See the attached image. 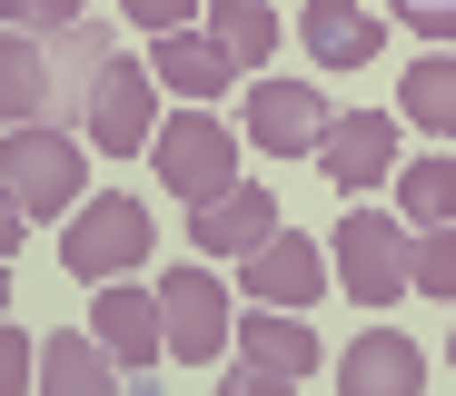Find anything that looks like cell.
Instances as JSON below:
<instances>
[{
	"instance_id": "obj_1",
	"label": "cell",
	"mask_w": 456,
	"mask_h": 396,
	"mask_svg": "<svg viewBox=\"0 0 456 396\" xmlns=\"http://www.w3.org/2000/svg\"><path fill=\"white\" fill-rule=\"evenodd\" d=\"M80 189H90V158H80V139H69V129L30 119V129L0 139V198H11L20 218H69V208H80Z\"/></svg>"
},
{
	"instance_id": "obj_2",
	"label": "cell",
	"mask_w": 456,
	"mask_h": 396,
	"mask_svg": "<svg viewBox=\"0 0 456 396\" xmlns=\"http://www.w3.org/2000/svg\"><path fill=\"white\" fill-rule=\"evenodd\" d=\"M149 100H159V69L100 50L90 79H80V139H90L100 158H139L149 139H159V129H149Z\"/></svg>"
},
{
	"instance_id": "obj_3",
	"label": "cell",
	"mask_w": 456,
	"mask_h": 396,
	"mask_svg": "<svg viewBox=\"0 0 456 396\" xmlns=\"http://www.w3.org/2000/svg\"><path fill=\"white\" fill-rule=\"evenodd\" d=\"M328 248H338V278H347L357 307H387V297L417 287V228L377 218V208H347V218L328 228Z\"/></svg>"
},
{
	"instance_id": "obj_4",
	"label": "cell",
	"mask_w": 456,
	"mask_h": 396,
	"mask_svg": "<svg viewBox=\"0 0 456 396\" xmlns=\"http://www.w3.org/2000/svg\"><path fill=\"white\" fill-rule=\"evenodd\" d=\"M149 169H159V189H179L199 208L218 189H239V139H228L208 109H179V119H159V139H149Z\"/></svg>"
},
{
	"instance_id": "obj_5",
	"label": "cell",
	"mask_w": 456,
	"mask_h": 396,
	"mask_svg": "<svg viewBox=\"0 0 456 396\" xmlns=\"http://www.w3.org/2000/svg\"><path fill=\"white\" fill-rule=\"evenodd\" d=\"M149 208L139 198H80L69 208V238H60V258H69V278H129L139 258H149Z\"/></svg>"
},
{
	"instance_id": "obj_6",
	"label": "cell",
	"mask_w": 456,
	"mask_h": 396,
	"mask_svg": "<svg viewBox=\"0 0 456 396\" xmlns=\"http://www.w3.org/2000/svg\"><path fill=\"white\" fill-rule=\"evenodd\" d=\"M308 367H318L308 307H248L239 317V376H228V386H297Z\"/></svg>"
},
{
	"instance_id": "obj_7",
	"label": "cell",
	"mask_w": 456,
	"mask_h": 396,
	"mask_svg": "<svg viewBox=\"0 0 456 396\" xmlns=\"http://www.w3.org/2000/svg\"><path fill=\"white\" fill-rule=\"evenodd\" d=\"M328 90L318 79H258L248 90V139L268 149V158H318V139H328Z\"/></svg>"
},
{
	"instance_id": "obj_8",
	"label": "cell",
	"mask_w": 456,
	"mask_h": 396,
	"mask_svg": "<svg viewBox=\"0 0 456 396\" xmlns=\"http://www.w3.org/2000/svg\"><path fill=\"white\" fill-rule=\"evenodd\" d=\"M159 317H169V357H189V367H208L228 347V287L208 268H169L159 278Z\"/></svg>"
},
{
	"instance_id": "obj_9",
	"label": "cell",
	"mask_w": 456,
	"mask_h": 396,
	"mask_svg": "<svg viewBox=\"0 0 456 396\" xmlns=\"http://www.w3.org/2000/svg\"><path fill=\"white\" fill-rule=\"evenodd\" d=\"M239 287L258 297V307H318L328 297V248H318V238H268V248H248L239 258Z\"/></svg>"
},
{
	"instance_id": "obj_10",
	"label": "cell",
	"mask_w": 456,
	"mask_h": 396,
	"mask_svg": "<svg viewBox=\"0 0 456 396\" xmlns=\"http://www.w3.org/2000/svg\"><path fill=\"white\" fill-rule=\"evenodd\" d=\"M318 169L357 198V189H377V179H387L397 169V119L387 109H338L328 119V139H318Z\"/></svg>"
},
{
	"instance_id": "obj_11",
	"label": "cell",
	"mask_w": 456,
	"mask_h": 396,
	"mask_svg": "<svg viewBox=\"0 0 456 396\" xmlns=\"http://www.w3.org/2000/svg\"><path fill=\"white\" fill-rule=\"evenodd\" d=\"M268 238H278V198L258 179H239V189H218V198L189 208V248H208V258H248Z\"/></svg>"
},
{
	"instance_id": "obj_12",
	"label": "cell",
	"mask_w": 456,
	"mask_h": 396,
	"mask_svg": "<svg viewBox=\"0 0 456 396\" xmlns=\"http://www.w3.org/2000/svg\"><path fill=\"white\" fill-rule=\"evenodd\" d=\"M90 327H100V347L129 367V376H149V357L169 347V317H159V287H119V278H100V307H90Z\"/></svg>"
},
{
	"instance_id": "obj_13",
	"label": "cell",
	"mask_w": 456,
	"mask_h": 396,
	"mask_svg": "<svg viewBox=\"0 0 456 396\" xmlns=\"http://www.w3.org/2000/svg\"><path fill=\"white\" fill-rule=\"evenodd\" d=\"M297 40H308L318 69H367L377 50H387L377 11H357V0H297Z\"/></svg>"
},
{
	"instance_id": "obj_14",
	"label": "cell",
	"mask_w": 456,
	"mask_h": 396,
	"mask_svg": "<svg viewBox=\"0 0 456 396\" xmlns=\"http://www.w3.org/2000/svg\"><path fill=\"white\" fill-rule=\"evenodd\" d=\"M338 386H347V396H417V386H427V357H417L397 327H367V337L338 357Z\"/></svg>"
},
{
	"instance_id": "obj_15",
	"label": "cell",
	"mask_w": 456,
	"mask_h": 396,
	"mask_svg": "<svg viewBox=\"0 0 456 396\" xmlns=\"http://www.w3.org/2000/svg\"><path fill=\"white\" fill-rule=\"evenodd\" d=\"M149 69H159V90H179V100H218L228 79H239V60H228L208 30H199V40H189V30L149 40Z\"/></svg>"
},
{
	"instance_id": "obj_16",
	"label": "cell",
	"mask_w": 456,
	"mask_h": 396,
	"mask_svg": "<svg viewBox=\"0 0 456 396\" xmlns=\"http://www.w3.org/2000/svg\"><path fill=\"white\" fill-rule=\"evenodd\" d=\"M40 376H50L60 396H110V386H119L129 367H119V357L100 347V327H90V337H69V327H60V337L40 347Z\"/></svg>"
},
{
	"instance_id": "obj_17",
	"label": "cell",
	"mask_w": 456,
	"mask_h": 396,
	"mask_svg": "<svg viewBox=\"0 0 456 396\" xmlns=\"http://www.w3.org/2000/svg\"><path fill=\"white\" fill-rule=\"evenodd\" d=\"M397 109H407L417 129L456 139V50H427V60H407V69H397Z\"/></svg>"
},
{
	"instance_id": "obj_18",
	"label": "cell",
	"mask_w": 456,
	"mask_h": 396,
	"mask_svg": "<svg viewBox=\"0 0 456 396\" xmlns=\"http://www.w3.org/2000/svg\"><path fill=\"white\" fill-rule=\"evenodd\" d=\"M50 109V60H40V30H11L0 40V119L11 129H30Z\"/></svg>"
},
{
	"instance_id": "obj_19",
	"label": "cell",
	"mask_w": 456,
	"mask_h": 396,
	"mask_svg": "<svg viewBox=\"0 0 456 396\" xmlns=\"http://www.w3.org/2000/svg\"><path fill=\"white\" fill-rule=\"evenodd\" d=\"M208 40L239 69H268L278 60V11H268V0H208Z\"/></svg>"
},
{
	"instance_id": "obj_20",
	"label": "cell",
	"mask_w": 456,
	"mask_h": 396,
	"mask_svg": "<svg viewBox=\"0 0 456 396\" xmlns=\"http://www.w3.org/2000/svg\"><path fill=\"white\" fill-rule=\"evenodd\" d=\"M397 208L417 228H446L456 218V158H407V169H397Z\"/></svg>"
},
{
	"instance_id": "obj_21",
	"label": "cell",
	"mask_w": 456,
	"mask_h": 396,
	"mask_svg": "<svg viewBox=\"0 0 456 396\" xmlns=\"http://www.w3.org/2000/svg\"><path fill=\"white\" fill-rule=\"evenodd\" d=\"M417 287L456 307V218L446 228H417Z\"/></svg>"
},
{
	"instance_id": "obj_22",
	"label": "cell",
	"mask_w": 456,
	"mask_h": 396,
	"mask_svg": "<svg viewBox=\"0 0 456 396\" xmlns=\"http://www.w3.org/2000/svg\"><path fill=\"white\" fill-rule=\"evenodd\" d=\"M119 11H129V30L169 40V30H189V11H199V0H119Z\"/></svg>"
},
{
	"instance_id": "obj_23",
	"label": "cell",
	"mask_w": 456,
	"mask_h": 396,
	"mask_svg": "<svg viewBox=\"0 0 456 396\" xmlns=\"http://www.w3.org/2000/svg\"><path fill=\"white\" fill-rule=\"evenodd\" d=\"M11 30H80V0H11Z\"/></svg>"
},
{
	"instance_id": "obj_24",
	"label": "cell",
	"mask_w": 456,
	"mask_h": 396,
	"mask_svg": "<svg viewBox=\"0 0 456 396\" xmlns=\"http://www.w3.org/2000/svg\"><path fill=\"white\" fill-rule=\"evenodd\" d=\"M387 11L407 30H427V40H456V0H387Z\"/></svg>"
},
{
	"instance_id": "obj_25",
	"label": "cell",
	"mask_w": 456,
	"mask_h": 396,
	"mask_svg": "<svg viewBox=\"0 0 456 396\" xmlns=\"http://www.w3.org/2000/svg\"><path fill=\"white\" fill-rule=\"evenodd\" d=\"M446 357H456V347H446Z\"/></svg>"
}]
</instances>
